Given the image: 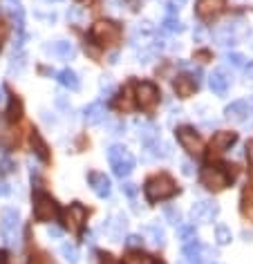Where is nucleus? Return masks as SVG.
Returning <instances> with one entry per match:
<instances>
[{
    "mask_svg": "<svg viewBox=\"0 0 253 264\" xmlns=\"http://www.w3.org/2000/svg\"><path fill=\"white\" fill-rule=\"evenodd\" d=\"M235 141H238V134L235 132H229V130L215 132L211 139V157H220L222 153H227Z\"/></svg>",
    "mask_w": 253,
    "mask_h": 264,
    "instance_id": "ddd939ff",
    "label": "nucleus"
},
{
    "mask_svg": "<svg viewBox=\"0 0 253 264\" xmlns=\"http://www.w3.org/2000/svg\"><path fill=\"white\" fill-rule=\"evenodd\" d=\"M184 3H186V0H171V3H168L166 7L171 9V11H175V9H179V5H184Z\"/></svg>",
    "mask_w": 253,
    "mask_h": 264,
    "instance_id": "37998d69",
    "label": "nucleus"
},
{
    "mask_svg": "<svg viewBox=\"0 0 253 264\" xmlns=\"http://www.w3.org/2000/svg\"><path fill=\"white\" fill-rule=\"evenodd\" d=\"M63 222L65 226L70 228V231H81L83 226H86L88 222V209L83 204H78V201H74V204H70L63 213Z\"/></svg>",
    "mask_w": 253,
    "mask_h": 264,
    "instance_id": "9d476101",
    "label": "nucleus"
},
{
    "mask_svg": "<svg viewBox=\"0 0 253 264\" xmlns=\"http://www.w3.org/2000/svg\"><path fill=\"white\" fill-rule=\"evenodd\" d=\"M164 27H166L168 32H182V30H184L182 22H179L177 18H173V16H168V18L164 20Z\"/></svg>",
    "mask_w": 253,
    "mask_h": 264,
    "instance_id": "e433bc0d",
    "label": "nucleus"
},
{
    "mask_svg": "<svg viewBox=\"0 0 253 264\" xmlns=\"http://www.w3.org/2000/svg\"><path fill=\"white\" fill-rule=\"evenodd\" d=\"M7 193V186H5V184H0V195H5Z\"/></svg>",
    "mask_w": 253,
    "mask_h": 264,
    "instance_id": "09e8293b",
    "label": "nucleus"
},
{
    "mask_svg": "<svg viewBox=\"0 0 253 264\" xmlns=\"http://www.w3.org/2000/svg\"><path fill=\"white\" fill-rule=\"evenodd\" d=\"M3 103H5V90L0 87V105H3Z\"/></svg>",
    "mask_w": 253,
    "mask_h": 264,
    "instance_id": "de8ad7c7",
    "label": "nucleus"
},
{
    "mask_svg": "<svg viewBox=\"0 0 253 264\" xmlns=\"http://www.w3.org/2000/svg\"><path fill=\"white\" fill-rule=\"evenodd\" d=\"M173 87H175V92H177V97H182V99H188V97H193V92H195V87H198V83L193 81L190 76H177L175 81H173Z\"/></svg>",
    "mask_w": 253,
    "mask_h": 264,
    "instance_id": "6ab92c4d",
    "label": "nucleus"
},
{
    "mask_svg": "<svg viewBox=\"0 0 253 264\" xmlns=\"http://www.w3.org/2000/svg\"><path fill=\"white\" fill-rule=\"evenodd\" d=\"M179 231V238H182V242H193V240H198V235H195V224H179L177 226Z\"/></svg>",
    "mask_w": 253,
    "mask_h": 264,
    "instance_id": "c85d7f7f",
    "label": "nucleus"
},
{
    "mask_svg": "<svg viewBox=\"0 0 253 264\" xmlns=\"http://www.w3.org/2000/svg\"><path fill=\"white\" fill-rule=\"evenodd\" d=\"M88 182L90 186H92V190L99 195V197H108L110 195V179L105 177V172H90L88 175Z\"/></svg>",
    "mask_w": 253,
    "mask_h": 264,
    "instance_id": "f3484780",
    "label": "nucleus"
},
{
    "mask_svg": "<svg viewBox=\"0 0 253 264\" xmlns=\"http://www.w3.org/2000/svg\"><path fill=\"white\" fill-rule=\"evenodd\" d=\"M217 215H220V206L213 199H200L190 209V220H193V224H209Z\"/></svg>",
    "mask_w": 253,
    "mask_h": 264,
    "instance_id": "1a4fd4ad",
    "label": "nucleus"
},
{
    "mask_svg": "<svg viewBox=\"0 0 253 264\" xmlns=\"http://www.w3.org/2000/svg\"><path fill=\"white\" fill-rule=\"evenodd\" d=\"M249 78H253V65H249Z\"/></svg>",
    "mask_w": 253,
    "mask_h": 264,
    "instance_id": "8fccbe9b",
    "label": "nucleus"
},
{
    "mask_svg": "<svg viewBox=\"0 0 253 264\" xmlns=\"http://www.w3.org/2000/svg\"><path fill=\"white\" fill-rule=\"evenodd\" d=\"M67 18L74 22V25H83V20H86V9H81V7H72L70 11H67Z\"/></svg>",
    "mask_w": 253,
    "mask_h": 264,
    "instance_id": "c9c22d12",
    "label": "nucleus"
},
{
    "mask_svg": "<svg viewBox=\"0 0 253 264\" xmlns=\"http://www.w3.org/2000/svg\"><path fill=\"white\" fill-rule=\"evenodd\" d=\"M90 38L101 47H115L121 41V27L112 20H99L90 30Z\"/></svg>",
    "mask_w": 253,
    "mask_h": 264,
    "instance_id": "f03ea898",
    "label": "nucleus"
},
{
    "mask_svg": "<svg viewBox=\"0 0 253 264\" xmlns=\"http://www.w3.org/2000/svg\"><path fill=\"white\" fill-rule=\"evenodd\" d=\"M137 128H139V139L144 143H150L155 139H159V130H157V126H153V123H137Z\"/></svg>",
    "mask_w": 253,
    "mask_h": 264,
    "instance_id": "393cba45",
    "label": "nucleus"
},
{
    "mask_svg": "<svg viewBox=\"0 0 253 264\" xmlns=\"http://www.w3.org/2000/svg\"><path fill=\"white\" fill-rule=\"evenodd\" d=\"M123 264H155L153 255L142 253V251H130L126 257H123Z\"/></svg>",
    "mask_w": 253,
    "mask_h": 264,
    "instance_id": "a878e982",
    "label": "nucleus"
},
{
    "mask_svg": "<svg viewBox=\"0 0 253 264\" xmlns=\"http://www.w3.org/2000/svg\"><path fill=\"white\" fill-rule=\"evenodd\" d=\"M215 240H217V244H229L231 242V231H229V226L217 224L215 226Z\"/></svg>",
    "mask_w": 253,
    "mask_h": 264,
    "instance_id": "473e14b6",
    "label": "nucleus"
},
{
    "mask_svg": "<svg viewBox=\"0 0 253 264\" xmlns=\"http://www.w3.org/2000/svg\"><path fill=\"white\" fill-rule=\"evenodd\" d=\"M45 3H59V0H45Z\"/></svg>",
    "mask_w": 253,
    "mask_h": 264,
    "instance_id": "3c124183",
    "label": "nucleus"
},
{
    "mask_svg": "<svg viewBox=\"0 0 253 264\" xmlns=\"http://www.w3.org/2000/svg\"><path fill=\"white\" fill-rule=\"evenodd\" d=\"M126 228H128V220L121 215V213H117V215L112 217V222L108 224V233H110V238L115 240V242H121Z\"/></svg>",
    "mask_w": 253,
    "mask_h": 264,
    "instance_id": "412c9836",
    "label": "nucleus"
},
{
    "mask_svg": "<svg viewBox=\"0 0 253 264\" xmlns=\"http://www.w3.org/2000/svg\"><path fill=\"white\" fill-rule=\"evenodd\" d=\"M146 235H148V240L155 246H164L166 235H164V228H159V224H150V226L146 228Z\"/></svg>",
    "mask_w": 253,
    "mask_h": 264,
    "instance_id": "bb28decb",
    "label": "nucleus"
},
{
    "mask_svg": "<svg viewBox=\"0 0 253 264\" xmlns=\"http://www.w3.org/2000/svg\"><path fill=\"white\" fill-rule=\"evenodd\" d=\"M200 182H202V186L204 188L217 193V190H224L229 186V175L217 166H206L204 170L200 172Z\"/></svg>",
    "mask_w": 253,
    "mask_h": 264,
    "instance_id": "0eeeda50",
    "label": "nucleus"
},
{
    "mask_svg": "<svg viewBox=\"0 0 253 264\" xmlns=\"http://www.w3.org/2000/svg\"><path fill=\"white\" fill-rule=\"evenodd\" d=\"M164 217L168 224H173V226H179L182 224V213H179L175 206H166L164 209Z\"/></svg>",
    "mask_w": 253,
    "mask_h": 264,
    "instance_id": "2f4dec72",
    "label": "nucleus"
},
{
    "mask_svg": "<svg viewBox=\"0 0 253 264\" xmlns=\"http://www.w3.org/2000/svg\"><path fill=\"white\" fill-rule=\"evenodd\" d=\"M108 161L112 166V170H115L117 177H128L130 172L134 170V157L128 148H123V145H112L108 150Z\"/></svg>",
    "mask_w": 253,
    "mask_h": 264,
    "instance_id": "7ed1b4c3",
    "label": "nucleus"
},
{
    "mask_svg": "<svg viewBox=\"0 0 253 264\" xmlns=\"http://www.w3.org/2000/svg\"><path fill=\"white\" fill-rule=\"evenodd\" d=\"M47 235H49V238H54V240H59V238H61V228L49 226V228H47Z\"/></svg>",
    "mask_w": 253,
    "mask_h": 264,
    "instance_id": "79ce46f5",
    "label": "nucleus"
},
{
    "mask_svg": "<svg viewBox=\"0 0 253 264\" xmlns=\"http://www.w3.org/2000/svg\"><path fill=\"white\" fill-rule=\"evenodd\" d=\"M231 83H233V78H231V74H229L227 70H224V67H217V70H213V74L209 76V87H211L215 94H220V97L229 92Z\"/></svg>",
    "mask_w": 253,
    "mask_h": 264,
    "instance_id": "4468645a",
    "label": "nucleus"
},
{
    "mask_svg": "<svg viewBox=\"0 0 253 264\" xmlns=\"http://www.w3.org/2000/svg\"><path fill=\"white\" fill-rule=\"evenodd\" d=\"M5 36H7V27H5V25H0V43L5 41Z\"/></svg>",
    "mask_w": 253,
    "mask_h": 264,
    "instance_id": "49530a36",
    "label": "nucleus"
},
{
    "mask_svg": "<svg viewBox=\"0 0 253 264\" xmlns=\"http://www.w3.org/2000/svg\"><path fill=\"white\" fill-rule=\"evenodd\" d=\"M159 101V90H157L155 83H148V81H142L137 83L134 87V103L139 105L142 110H153Z\"/></svg>",
    "mask_w": 253,
    "mask_h": 264,
    "instance_id": "6e6552de",
    "label": "nucleus"
},
{
    "mask_svg": "<svg viewBox=\"0 0 253 264\" xmlns=\"http://www.w3.org/2000/svg\"><path fill=\"white\" fill-rule=\"evenodd\" d=\"M45 49H47L49 54L59 56V58H65V61L74 58V54H76V47L70 41H56L54 45H49V47H45Z\"/></svg>",
    "mask_w": 253,
    "mask_h": 264,
    "instance_id": "aec40b11",
    "label": "nucleus"
},
{
    "mask_svg": "<svg viewBox=\"0 0 253 264\" xmlns=\"http://www.w3.org/2000/svg\"><path fill=\"white\" fill-rule=\"evenodd\" d=\"M144 193H146V199L155 204V201L171 199L173 195L177 193V184L173 182L171 175H166V172H159V175H153L150 179H146Z\"/></svg>",
    "mask_w": 253,
    "mask_h": 264,
    "instance_id": "f257e3e1",
    "label": "nucleus"
},
{
    "mask_svg": "<svg viewBox=\"0 0 253 264\" xmlns=\"http://www.w3.org/2000/svg\"><path fill=\"white\" fill-rule=\"evenodd\" d=\"M14 168H16V164L9 159V157L0 159V172H3V175H9V172H14Z\"/></svg>",
    "mask_w": 253,
    "mask_h": 264,
    "instance_id": "58836bf2",
    "label": "nucleus"
},
{
    "mask_svg": "<svg viewBox=\"0 0 253 264\" xmlns=\"http://www.w3.org/2000/svg\"><path fill=\"white\" fill-rule=\"evenodd\" d=\"M213 260H215V251L204 246L200 240H193V242L184 244L182 264H213Z\"/></svg>",
    "mask_w": 253,
    "mask_h": 264,
    "instance_id": "20e7f679",
    "label": "nucleus"
},
{
    "mask_svg": "<svg viewBox=\"0 0 253 264\" xmlns=\"http://www.w3.org/2000/svg\"><path fill=\"white\" fill-rule=\"evenodd\" d=\"M177 141L182 143V148L186 150L188 155H202V150H204V141H202V137L198 132L193 130V128H177Z\"/></svg>",
    "mask_w": 253,
    "mask_h": 264,
    "instance_id": "9b49d317",
    "label": "nucleus"
},
{
    "mask_svg": "<svg viewBox=\"0 0 253 264\" xmlns=\"http://www.w3.org/2000/svg\"><path fill=\"white\" fill-rule=\"evenodd\" d=\"M83 114H86V121L90 123V126H99V123H103L105 119H108V110H105V105L101 103V101L90 103Z\"/></svg>",
    "mask_w": 253,
    "mask_h": 264,
    "instance_id": "a211bd4d",
    "label": "nucleus"
},
{
    "mask_svg": "<svg viewBox=\"0 0 253 264\" xmlns=\"http://www.w3.org/2000/svg\"><path fill=\"white\" fill-rule=\"evenodd\" d=\"M32 148H34V153H36V157L41 161H49V153H47V143L43 141V137L38 134L36 130L32 132Z\"/></svg>",
    "mask_w": 253,
    "mask_h": 264,
    "instance_id": "b1692460",
    "label": "nucleus"
},
{
    "mask_svg": "<svg viewBox=\"0 0 253 264\" xmlns=\"http://www.w3.org/2000/svg\"><path fill=\"white\" fill-rule=\"evenodd\" d=\"M242 215L253 222V188H246L242 195Z\"/></svg>",
    "mask_w": 253,
    "mask_h": 264,
    "instance_id": "cd10ccee",
    "label": "nucleus"
},
{
    "mask_svg": "<svg viewBox=\"0 0 253 264\" xmlns=\"http://www.w3.org/2000/svg\"><path fill=\"white\" fill-rule=\"evenodd\" d=\"M101 264H117V262L112 260V255L105 253V255H101Z\"/></svg>",
    "mask_w": 253,
    "mask_h": 264,
    "instance_id": "a18cd8bd",
    "label": "nucleus"
},
{
    "mask_svg": "<svg viewBox=\"0 0 253 264\" xmlns=\"http://www.w3.org/2000/svg\"><path fill=\"white\" fill-rule=\"evenodd\" d=\"M182 170H184V175H193V166H190L188 161H184L182 164Z\"/></svg>",
    "mask_w": 253,
    "mask_h": 264,
    "instance_id": "c03bdc74",
    "label": "nucleus"
},
{
    "mask_svg": "<svg viewBox=\"0 0 253 264\" xmlns=\"http://www.w3.org/2000/svg\"><path fill=\"white\" fill-rule=\"evenodd\" d=\"M224 61L231 67H235V70H244L246 67V58H244V54H240V52H229L224 56Z\"/></svg>",
    "mask_w": 253,
    "mask_h": 264,
    "instance_id": "c756f323",
    "label": "nucleus"
},
{
    "mask_svg": "<svg viewBox=\"0 0 253 264\" xmlns=\"http://www.w3.org/2000/svg\"><path fill=\"white\" fill-rule=\"evenodd\" d=\"M142 244H144L142 235H128L126 238V246H130V249H142Z\"/></svg>",
    "mask_w": 253,
    "mask_h": 264,
    "instance_id": "4c0bfd02",
    "label": "nucleus"
},
{
    "mask_svg": "<svg viewBox=\"0 0 253 264\" xmlns=\"http://www.w3.org/2000/svg\"><path fill=\"white\" fill-rule=\"evenodd\" d=\"M20 114H22V103H20L18 99H11L9 101V116H7V121L20 119Z\"/></svg>",
    "mask_w": 253,
    "mask_h": 264,
    "instance_id": "72a5a7b5",
    "label": "nucleus"
},
{
    "mask_svg": "<svg viewBox=\"0 0 253 264\" xmlns=\"http://www.w3.org/2000/svg\"><path fill=\"white\" fill-rule=\"evenodd\" d=\"M22 67H25V56H22L20 52L11 56V63H9V72H11V74H14V72H16V74H20Z\"/></svg>",
    "mask_w": 253,
    "mask_h": 264,
    "instance_id": "f704fd0d",
    "label": "nucleus"
},
{
    "mask_svg": "<svg viewBox=\"0 0 253 264\" xmlns=\"http://www.w3.org/2000/svg\"><path fill=\"white\" fill-rule=\"evenodd\" d=\"M224 114H227V119H231V121H235V123L249 121L251 116H253V101H249V99L233 101L231 105H227Z\"/></svg>",
    "mask_w": 253,
    "mask_h": 264,
    "instance_id": "f8f14e48",
    "label": "nucleus"
},
{
    "mask_svg": "<svg viewBox=\"0 0 253 264\" xmlns=\"http://www.w3.org/2000/svg\"><path fill=\"white\" fill-rule=\"evenodd\" d=\"M61 255H63L70 264H76V262H78V251H76V246L70 244V242L61 244Z\"/></svg>",
    "mask_w": 253,
    "mask_h": 264,
    "instance_id": "7c9ffc66",
    "label": "nucleus"
},
{
    "mask_svg": "<svg viewBox=\"0 0 253 264\" xmlns=\"http://www.w3.org/2000/svg\"><path fill=\"white\" fill-rule=\"evenodd\" d=\"M56 81H59V83H61V85H63V87L72 90V92H76V90L81 87V81H78L76 72H72L70 67H65V70H61L59 74H56Z\"/></svg>",
    "mask_w": 253,
    "mask_h": 264,
    "instance_id": "4be33fe9",
    "label": "nucleus"
},
{
    "mask_svg": "<svg viewBox=\"0 0 253 264\" xmlns=\"http://www.w3.org/2000/svg\"><path fill=\"white\" fill-rule=\"evenodd\" d=\"M246 157H249V168H251V177H253V141L246 145Z\"/></svg>",
    "mask_w": 253,
    "mask_h": 264,
    "instance_id": "a19ab883",
    "label": "nucleus"
},
{
    "mask_svg": "<svg viewBox=\"0 0 253 264\" xmlns=\"http://www.w3.org/2000/svg\"><path fill=\"white\" fill-rule=\"evenodd\" d=\"M16 141H18V134H16V130L9 126L7 116L0 114V148L9 150L16 145Z\"/></svg>",
    "mask_w": 253,
    "mask_h": 264,
    "instance_id": "dca6fc26",
    "label": "nucleus"
},
{
    "mask_svg": "<svg viewBox=\"0 0 253 264\" xmlns=\"http://www.w3.org/2000/svg\"><path fill=\"white\" fill-rule=\"evenodd\" d=\"M224 7H227V0H198V16L204 20H213L215 16H220Z\"/></svg>",
    "mask_w": 253,
    "mask_h": 264,
    "instance_id": "2eb2a0df",
    "label": "nucleus"
},
{
    "mask_svg": "<svg viewBox=\"0 0 253 264\" xmlns=\"http://www.w3.org/2000/svg\"><path fill=\"white\" fill-rule=\"evenodd\" d=\"M56 215H59V206L47 193L34 195V217L38 222H52Z\"/></svg>",
    "mask_w": 253,
    "mask_h": 264,
    "instance_id": "423d86ee",
    "label": "nucleus"
},
{
    "mask_svg": "<svg viewBox=\"0 0 253 264\" xmlns=\"http://www.w3.org/2000/svg\"><path fill=\"white\" fill-rule=\"evenodd\" d=\"M3 5H5V11H7V14L16 22H18V32L22 34V18H25V9H22L20 0H3Z\"/></svg>",
    "mask_w": 253,
    "mask_h": 264,
    "instance_id": "5701e85b",
    "label": "nucleus"
},
{
    "mask_svg": "<svg viewBox=\"0 0 253 264\" xmlns=\"http://www.w3.org/2000/svg\"><path fill=\"white\" fill-rule=\"evenodd\" d=\"M3 240L9 246L20 244V215L16 209H5L3 211Z\"/></svg>",
    "mask_w": 253,
    "mask_h": 264,
    "instance_id": "39448f33",
    "label": "nucleus"
},
{
    "mask_svg": "<svg viewBox=\"0 0 253 264\" xmlns=\"http://www.w3.org/2000/svg\"><path fill=\"white\" fill-rule=\"evenodd\" d=\"M123 193L128 195V197H134V193H137V186H134V184H123Z\"/></svg>",
    "mask_w": 253,
    "mask_h": 264,
    "instance_id": "ea45409f",
    "label": "nucleus"
}]
</instances>
